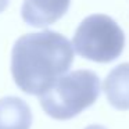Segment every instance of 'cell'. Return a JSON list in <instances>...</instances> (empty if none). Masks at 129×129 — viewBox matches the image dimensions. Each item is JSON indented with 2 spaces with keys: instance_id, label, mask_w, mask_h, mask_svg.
Listing matches in <instances>:
<instances>
[{
  "instance_id": "cell-7",
  "label": "cell",
  "mask_w": 129,
  "mask_h": 129,
  "mask_svg": "<svg viewBox=\"0 0 129 129\" xmlns=\"http://www.w3.org/2000/svg\"><path fill=\"white\" fill-rule=\"evenodd\" d=\"M9 2H10V0H0V13H3L4 10L7 9V6H9Z\"/></svg>"
},
{
  "instance_id": "cell-8",
  "label": "cell",
  "mask_w": 129,
  "mask_h": 129,
  "mask_svg": "<svg viewBox=\"0 0 129 129\" xmlns=\"http://www.w3.org/2000/svg\"><path fill=\"white\" fill-rule=\"evenodd\" d=\"M85 129H106V128L101 126V125H90V126H87V128H85Z\"/></svg>"
},
{
  "instance_id": "cell-2",
  "label": "cell",
  "mask_w": 129,
  "mask_h": 129,
  "mask_svg": "<svg viewBox=\"0 0 129 129\" xmlns=\"http://www.w3.org/2000/svg\"><path fill=\"white\" fill-rule=\"evenodd\" d=\"M99 94V76L93 71L78 70L60 76L47 92L39 96V100L49 117L64 121L93 106Z\"/></svg>"
},
{
  "instance_id": "cell-6",
  "label": "cell",
  "mask_w": 129,
  "mask_h": 129,
  "mask_svg": "<svg viewBox=\"0 0 129 129\" xmlns=\"http://www.w3.org/2000/svg\"><path fill=\"white\" fill-rule=\"evenodd\" d=\"M32 112L26 101L9 96L0 99V129H31Z\"/></svg>"
},
{
  "instance_id": "cell-4",
  "label": "cell",
  "mask_w": 129,
  "mask_h": 129,
  "mask_svg": "<svg viewBox=\"0 0 129 129\" xmlns=\"http://www.w3.org/2000/svg\"><path fill=\"white\" fill-rule=\"evenodd\" d=\"M70 4L71 0H24L21 17L28 25L45 28L64 17Z\"/></svg>"
},
{
  "instance_id": "cell-1",
  "label": "cell",
  "mask_w": 129,
  "mask_h": 129,
  "mask_svg": "<svg viewBox=\"0 0 129 129\" xmlns=\"http://www.w3.org/2000/svg\"><path fill=\"white\" fill-rule=\"evenodd\" d=\"M74 62L70 40L58 32L43 31L21 36L11 51V74L22 92L40 96L68 72Z\"/></svg>"
},
{
  "instance_id": "cell-5",
  "label": "cell",
  "mask_w": 129,
  "mask_h": 129,
  "mask_svg": "<svg viewBox=\"0 0 129 129\" xmlns=\"http://www.w3.org/2000/svg\"><path fill=\"white\" fill-rule=\"evenodd\" d=\"M103 90L111 107L122 111L129 110V62L110 71L103 82Z\"/></svg>"
},
{
  "instance_id": "cell-3",
  "label": "cell",
  "mask_w": 129,
  "mask_h": 129,
  "mask_svg": "<svg viewBox=\"0 0 129 129\" xmlns=\"http://www.w3.org/2000/svg\"><path fill=\"white\" fill-rule=\"evenodd\" d=\"M78 56L94 62H111L122 54L125 34L111 17L93 14L79 24L72 39Z\"/></svg>"
}]
</instances>
